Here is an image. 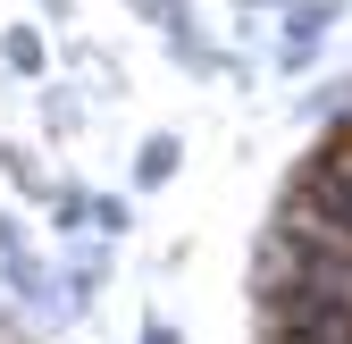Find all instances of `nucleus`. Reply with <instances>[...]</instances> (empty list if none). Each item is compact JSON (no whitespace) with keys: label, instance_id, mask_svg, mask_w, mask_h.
I'll return each instance as SVG.
<instances>
[{"label":"nucleus","instance_id":"f257e3e1","mask_svg":"<svg viewBox=\"0 0 352 344\" xmlns=\"http://www.w3.org/2000/svg\"><path fill=\"white\" fill-rule=\"evenodd\" d=\"M0 286H9V303H25V311L42 319V336H59V327H76V303H67V277H59V261H42L34 244H25V252H9V261H0Z\"/></svg>","mask_w":352,"mask_h":344},{"label":"nucleus","instance_id":"f03ea898","mask_svg":"<svg viewBox=\"0 0 352 344\" xmlns=\"http://www.w3.org/2000/svg\"><path fill=\"white\" fill-rule=\"evenodd\" d=\"M59 277H67V303H76V319H84V311L101 303V286L118 277V244H109V235H93V227H84V235H67Z\"/></svg>","mask_w":352,"mask_h":344},{"label":"nucleus","instance_id":"7ed1b4c3","mask_svg":"<svg viewBox=\"0 0 352 344\" xmlns=\"http://www.w3.org/2000/svg\"><path fill=\"white\" fill-rule=\"evenodd\" d=\"M151 34H160V51H168V67H176V76H227V59H235V51H218V42L193 25V9H168Z\"/></svg>","mask_w":352,"mask_h":344},{"label":"nucleus","instance_id":"20e7f679","mask_svg":"<svg viewBox=\"0 0 352 344\" xmlns=\"http://www.w3.org/2000/svg\"><path fill=\"white\" fill-rule=\"evenodd\" d=\"M344 25V0H277V42L302 51H327V34Z\"/></svg>","mask_w":352,"mask_h":344},{"label":"nucleus","instance_id":"39448f33","mask_svg":"<svg viewBox=\"0 0 352 344\" xmlns=\"http://www.w3.org/2000/svg\"><path fill=\"white\" fill-rule=\"evenodd\" d=\"M0 67H9L17 84H42V76L59 67V51L42 42V25H0Z\"/></svg>","mask_w":352,"mask_h":344},{"label":"nucleus","instance_id":"423d86ee","mask_svg":"<svg viewBox=\"0 0 352 344\" xmlns=\"http://www.w3.org/2000/svg\"><path fill=\"white\" fill-rule=\"evenodd\" d=\"M176 177H185V143L160 126V135H143V143H135V193H168Z\"/></svg>","mask_w":352,"mask_h":344},{"label":"nucleus","instance_id":"0eeeda50","mask_svg":"<svg viewBox=\"0 0 352 344\" xmlns=\"http://www.w3.org/2000/svg\"><path fill=\"white\" fill-rule=\"evenodd\" d=\"M84 210H93V185H84V177H51V193H42L51 235H84Z\"/></svg>","mask_w":352,"mask_h":344},{"label":"nucleus","instance_id":"6e6552de","mask_svg":"<svg viewBox=\"0 0 352 344\" xmlns=\"http://www.w3.org/2000/svg\"><path fill=\"white\" fill-rule=\"evenodd\" d=\"M0 177H9V185L34 202V210H42V193H51V168H42V160L17 143V135H0Z\"/></svg>","mask_w":352,"mask_h":344},{"label":"nucleus","instance_id":"1a4fd4ad","mask_svg":"<svg viewBox=\"0 0 352 344\" xmlns=\"http://www.w3.org/2000/svg\"><path fill=\"white\" fill-rule=\"evenodd\" d=\"M84 227H93V235H109V244H126V235H135V193H93Z\"/></svg>","mask_w":352,"mask_h":344},{"label":"nucleus","instance_id":"9d476101","mask_svg":"<svg viewBox=\"0 0 352 344\" xmlns=\"http://www.w3.org/2000/svg\"><path fill=\"white\" fill-rule=\"evenodd\" d=\"M344 109H352V67H344V76H327V84H311V93L294 101V118H302V126H311V118H344Z\"/></svg>","mask_w":352,"mask_h":344},{"label":"nucleus","instance_id":"9b49d317","mask_svg":"<svg viewBox=\"0 0 352 344\" xmlns=\"http://www.w3.org/2000/svg\"><path fill=\"white\" fill-rule=\"evenodd\" d=\"M42 126H51V135H76V126H84V101L67 93L59 76H42Z\"/></svg>","mask_w":352,"mask_h":344},{"label":"nucleus","instance_id":"f8f14e48","mask_svg":"<svg viewBox=\"0 0 352 344\" xmlns=\"http://www.w3.org/2000/svg\"><path fill=\"white\" fill-rule=\"evenodd\" d=\"M135 344H185V327H176L168 311H143V327H135Z\"/></svg>","mask_w":352,"mask_h":344},{"label":"nucleus","instance_id":"ddd939ff","mask_svg":"<svg viewBox=\"0 0 352 344\" xmlns=\"http://www.w3.org/2000/svg\"><path fill=\"white\" fill-rule=\"evenodd\" d=\"M319 51H302V42H277V76H311Z\"/></svg>","mask_w":352,"mask_h":344},{"label":"nucleus","instance_id":"4468645a","mask_svg":"<svg viewBox=\"0 0 352 344\" xmlns=\"http://www.w3.org/2000/svg\"><path fill=\"white\" fill-rule=\"evenodd\" d=\"M9 252H25V227H17V210H0V261Z\"/></svg>","mask_w":352,"mask_h":344},{"label":"nucleus","instance_id":"2eb2a0df","mask_svg":"<svg viewBox=\"0 0 352 344\" xmlns=\"http://www.w3.org/2000/svg\"><path fill=\"white\" fill-rule=\"evenodd\" d=\"M126 9H135V17H143V25H160V17H168V9H185V0H126Z\"/></svg>","mask_w":352,"mask_h":344},{"label":"nucleus","instance_id":"dca6fc26","mask_svg":"<svg viewBox=\"0 0 352 344\" xmlns=\"http://www.w3.org/2000/svg\"><path fill=\"white\" fill-rule=\"evenodd\" d=\"M34 9H42V17H67V9H76V0H34Z\"/></svg>","mask_w":352,"mask_h":344},{"label":"nucleus","instance_id":"f3484780","mask_svg":"<svg viewBox=\"0 0 352 344\" xmlns=\"http://www.w3.org/2000/svg\"><path fill=\"white\" fill-rule=\"evenodd\" d=\"M235 9H277V0H235Z\"/></svg>","mask_w":352,"mask_h":344}]
</instances>
